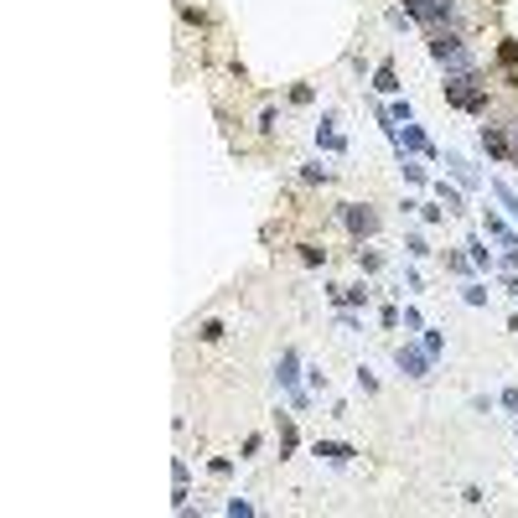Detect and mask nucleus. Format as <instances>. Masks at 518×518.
<instances>
[{
  "label": "nucleus",
  "mask_w": 518,
  "mask_h": 518,
  "mask_svg": "<svg viewBox=\"0 0 518 518\" xmlns=\"http://www.w3.org/2000/svg\"><path fill=\"white\" fill-rule=\"evenodd\" d=\"M446 166L456 171V182H461V187H477V182H482V177H477V171H472L467 161H461V156H446Z\"/></svg>",
  "instance_id": "nucleus-7"
},
{
  "label": "nucleus",
  "mask_w": 518,
  "mask_h": 518,
  "mask_svg": "<svg viewBox=\"0 0 518 518\" xmlns=\"http://www.w3.org/2000/svg\"><path fill=\"white\" fill-rule=\"evenodd\" d=\"M316 456L332 461V467H348V456H353V451H348V446H332V441H316Z\"/></svg>",
  "instance_id": "nucleus-6"
},
{
  "label": "nucleus",
  "mask_w": 518,
  "mask_h": 518,
  "mask_svg": "<svg viewBox=\"0 0 518 518\" xmlns=\"http://www.w3.org/2000/svg\"><path fill=\"white\" fill-rule=\"evenodd\" d=\"M493 192H498V203H503V207H508L513 218H518V192L508 187V182H493Z\"/></svg>",
  "instance_id": "nucleus-9"
},
{
  "label": "nucleus",
  "mask_w": 518,
  "mask_h": 518,
  "mask_svg": "<svg viewBox=\"0 0 518 518\" xmlns=\"http://www.w3.org/2000/svg\"><path fill=\"white\" fill-rule=\"evenodd\" d=\"M446 99L456 104V109L482 114V109H487V83H482L477 73H451V78H446Z\"/></svg>",
  "instance_id": "nucleus-1"
},
{
  "label": "nucleus",
  "mask_w": 518,
  "mask_h": 518,
  "mask_svg": "<svg viewBox=\"0 0 518 518\" xmlns=\"http://www.w3.org/2000/svg\"><path fill=\"white\" fill-rule=\"evenodd\" d=\"M342 218H348V229H353V233H363V238H368V233L379 229V218H374V212H368V207H357V203H353L348 212H342Z\"/></svg>",
  "instance_id": "nucleus-4"
},
{
  "label": "nucleus",
  "mask_w": 518,
  "mask_h": 518,
  "mask_svg": "<svg viewBox=\"0 0 518 518\" xmlns=\"http://www.w3.org/2000/svg\"><path fill=\"white\" fill-rule=\"evenodd\" d=\"M467 249H472V259H477V264H493V254H487V249H482V238H472Z\"/></svg>",
  "instance_id": "nucleus-13"
},
{
  "label": "nucleus",
  "mask_w": 518,
  "mask_h": 518,
  "mask_svg": "<svg viewBox=\"0 0 518 518\" xmlns=\"http://www.w3.org/2000/svg\"><path fill=\"white\" fill-rule=\"evenodd\" d=\"M316 145H327V151H342V135L332 130V119H322V125H316Z\"/></svg>",
  "instance_id": "nucleus-8"
},
{
  "label": "nucleus",
  "mask_w": 518,
  "mask_h": 518,
  "mask_svg": "<svg viewBox=\"0 0 518 518\" xmlns=\"http://www.w3.org/2000/svg\"><path fill=\"white\" fill-rule=\"evenodd\" d=\"M379 94H394V88H400V78H394V68H379Z\"/></svg>",
  "instance_id": "nucleus-11"
},
{
  "label": "nucleus",
  "mask_w": 518,
  "mask_h": 518,
  "mask_svg": "<svg viewBox=\"0 0 518 518\" xmlns=\"http://www.w3.org/2000/svg\"><path fill=\"white\" fill-rule=\"evenodd\" d=\"M430 57L441 62V68H451V73H472V52H467V42H461V36H451V32H435Z\"/></svg>",
  "instance_id": "nucleus-2"
},
{
  "label": "nucleus",
  "mask_w": 518,
  "mask_h": 518,
  "mask_svg": "<svg viewBox=\"0 0 518 518\" xmlns=\"http://www.w3.org/2000/svg\"><path fill=\"white\" fill-rule=\"evenodd\" d=\"M394 140H400V151H420V156H430V140H425V135H420V125H409V119H404V135L394 130Z\"/></svg>",
  "instance_id": "nucleus-5"
},
{
  "label": "nucleus",
  "mask_w": 518,
  "mask_h": 518,
  "mask_svg": "<svg viewBox=\"0 0 518 518\" xmlns=\"http://www.w3.org/2000/svg\"><path fill=\"white\" fill-rule=\"evenodd\" d=\"M508 151H513V161H518V119L508 125Z\"/></svg>",
  "instance_id": "nucleus-14"
},
{
  "label": "nucleus",
  "mask_w": 518,
  "mask_h": 518,
  "mask_svg": "<svg viewBox=\"0 0 518 518\" xmlns=\"http://www.w3.org/2000/svg\"><path fill=\"white\" fill-rule=\"evenodd\" d=\"M487 233H493V238H498V244H503V249H518V244H513V233H508V229H503V223L493 218V212H487Z\"/></svg>",
  "instance_id": "nucleus-10"
},
{
  "label": "nucleus",
  "mask_w": 518,
  "mask_h": 518,
  "mask_svg": "<svg viewBox=\"0 0 518 518\" xmlns=\"http://www.w3.org/2000/svg\"><path fill=\"white\" fill-rule=\"evenodd\" d=\"M435 192H441V203H446V207H461V192H456V187H446V182H435Z\"/></svg>",
  "instance_id": "nucleus-12"
},
{
  "label": "nucleus",
  "mask_w": 518,
  "mask_h": 518,
  "mask_svg": "<svg viewBox=\"0 0 518 518\" xmlns=\"http://www.w3.org/2000/svg\"><path fill=\"white\" fill-rule=\"evenodd\" d=\"M394 363H400V368H404V374H409V379H430V353H420V348H409V342H404V348H400V353H394Z\"/></svg>",
  "instance_id": "nucleus-3"
}]
</instances>
